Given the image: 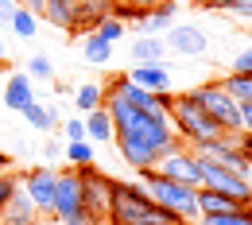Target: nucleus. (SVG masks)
Masks as SVG:
<instances>
[{"mask_svg":"<svg viewBox=\"0 0 252 225\" xmlns=\"http://www.w3.org/2000/svg\"><path fill=\"white\" fill-rule=\"evenodd\" d=\"M105 225H187V222H179L175 214L159 210L140 183H121V179H113V202H109Z\"/></svg>","mask_w":252,"mask_h":225,"instance_id":"f257e3e1","label":"nucleus"},{"mask_svg":"<svg viewBox=\"0 0 252 225\" xmlns=\"http://www.w3.org/2000/svg\"><path fill=\"white\" fill-rule=\"evenodd\" d=\"M167 117H171V129H175V136L187 144V148H202V144H210V140H218V136H225V132L210 121V113L187 94H175V101H171V109H167Z\"/></svg>","mask_w":252,"mask_h":225,"instance_id":"f03ea898","label":"nucleus"},{"mask_svg":"<svg viewBox=\"0 0 252 225\" xmlns=\"http://www.w3.org/2000/svg\"><path fill=\"white\" fill-rule=\"evenodd\" d=\"M136 183L148 191V198L156 202L159 210L175 214L179 222H187V225L198 222V187H183V183L159 179L156 171H136Z\"/></svg>","mask_w":252,"mask_h":225,"instance_id":"7ed1b4c3","label":"nucleus"},{"mask_svg":"<svg viewBox=\"0 0 252 225\" xmlns=\"http://www.w3.org/2000/svg\"><path fill=\"white\" fill-rule=\"evenodd\" d=\"M59 225H101L90 218L86 210V198H82V183H78V171L74 167H59V187H55V214Z\"/></svg>","mask_w":252,"mask_h":225,"instance_id":"20e7f679","label":"nucleus"},{"mask_svg":"<svg viewBox=\"0 0 252 225\" xmlns=\"http://www.w3.org/2000/svg\"><path fill=\"white\" fill-rule=\"evenodd\" d=\"M190 97L210 113V121H214L221 132H229V136H245V129H241V105L221 90V82H202V86L190 90Z\"/></svg>","mask_w":252,"mask_h":225,"instance_id":"39448f33","label":"nucleus"},{"mask_svg":"<svg viewBox=\"0 0 252 225\" xmlns=\"http://www.w3.org/2000/svg\"><path fill=\"white\" fill-rule=\"evenodd\" d=\"M148 171H156L159 179L183 183V187H202V160H198V152L187 148V144H175L171 152H163Z\"/></svg>","mask_w":252,"mask_h":225,"instance_id":"423d86ee","label":"nucleus"},{"mask_svg":"<svg viewBox=\"0 0 252 225\" xmlns=\"http://www.w3.org/2000/svg\"><path fill=\"white\" fill-rule=\"evenodd\" d=\"M78 171V183H82V198H86V210H90V218L94 222L105 225L109 218V202H113V179L101 171V167H74Z\"/></svg>","mask_w":252,"mask_h":225,"instance_id":"0eeeda50","label":"nucleus"},{"mask_svg":"<svg viewBox=\"0 0 252 225\" xmlns=\"http://www.w3.org/2000/svg\"><path fill=\"white\" fill-rule=\"evenodd\" d=\"M194 152L206 163H218V167H225V171H233V175H241V179L252 183V163H249V156L241 152V136H229V132H225V136L202 144V148H194Z\"/></svg>","mask_w":252,"mask_h":225,"instance_id":"6e6552de","label":"nucleus"},{"mask_svg":"<svg viewBox=\"0 0 252 225\" xmlns=\"http://www.w3.org/2000/svg\"><path fill=\"white\" fill-rule=\"evenodd\" d=\"M20 187L24 194L35 202V210H39V218H51L55 214V187H59V167H51V163H39L32 167L24 179H20Z\"/></svg>","mask_w":252,"mask_h":225,"instance_id":"1a4fd4ad","label":"nucleus"},{"mask_svg":"<svg viewBox=\"0 0 252 225\" xmlns=\"http://www.w3.org/2000/svg\"><path fill=\"white\" fill-rule=\"evenodd\" d=\"M198 160H202V156H198ZM202 187L225 194V198H233L237 206H249L252 202V183L249 179H241V175L225 171V167H218V163H206V160H202Z\"/></svg>","mask_w":252,"mask_h":225,"instance_id":"9d476101","label":"nucleus"},{"mask_svg":"<svg viewBox=\"0 0 252 225\" xmlns=\"http://www.w3.org/2000/svg\"><path fill=\"white\" fill-rule=\"evenodd\" d=\"M163 43H167V51L179 55V59H198V55L210 51V35L202 32L198 24H171Z\"/></svg>","mask_w":252,"mask_h":225,"instance_id":"9b49d317","label":"nucleus"},{"mask_svg":"<svg viewBox=\"0 0 252 225\" xmlns=\"http://www.w3.org/2000/svg\"><path fill=\"white\" fill-rule=\"evenodd\" d=\"M128 82L148 90V94H171L175 82H171V66L167 63H136L128 70Z\"/></svg>","mask_w":252,"mask_h":225,"instance_id":"f8f14e48","label":"nucleus"},{"mask_svg":"<svg viewBox=\"0 0 252 225\" xmlns=\"http://www.w3.org/2000/svg\"><path fill=\"white\" fill-rule=\"evenodd\" d=\"M12 113H24L28 105L35 101V86H32V78L24 74V70H16V74H8L4 78V97H0Z\"/></svg>","mask_w":252,"mask_h":225,"instance_id":"ddd939ff","label":"nucleus"},{"mask_svg":"<svg viewBox=\"0 0 252 225\" xmlns=\"http://www.w3.org/2000/svg\"><path fill=\"white\" fill-rule=\"evenodd\" d=\"M109 12H113V0H82L78 4V16H74V35L97 32V24L109 20Z\"/></svg>","mask_w":252,"mask_h":225,"instance_id":"4468645a","label":"nucleus"},{"mask_svg":"<svg viewBox=\"0 0 252 225\" xmlns=\"http://www.w3.org/2000/svg\"><path fill=\"white\" fill-rule=\"evenodd\" d=\"M32 218H39V210H35V202L24 194V187L8 198V206H4V214H0V225H24L32 222Z\"/></svg>","mask_w":252,"mask_h":225,"instance_id":"2eb2a0df","label":"nucleus"},{"mask_svg":"<svg viewBox=\"0 0 252 225\" xmlns=\"http://www.w3.org/2000/svg\"><path fill=\"white\" fill-rule=\"evenodd\" d=\"M82 121H86V140L90 144H113V132L117 129H113V117L105 113V105L94 109V113H86Z\"/></svg>","mask_w":252,"mask_h":225,"instance_id":"dca6fc26","label":"nucleus"},{"mask_svg":"<svg viewBox=\"0 0 252 225\" xmlns=\"http://www.w3.org/2000/svg\"><path fill=\"white\" fill-rule=\"evenodd\" d=\"M78 4H82V0H47L43 20H51L55 28H63V32L74 35V16H78Z\"/></svg>","mask_w":252,"mask_h":225,"instance_id":"f3484780","label":"nucleus"},{"mask_svg":"<svg viewBox=\"0 0 252 225\" xmlns=\"http://www.w3.org/2000/svg\"><path fill=\"white\" fill-rule=\"evenodd\" d=\"M24 117H28V125H32L35 132H55V129H59V105L32 101V105L24 109Z\"/></svg>","mask_w":252,"mask_h":225,"instance_id":"a211bd4d","label":"nucleus"},{"mask_svg":"<svg viewBox=\"0 0 252 225\" xmlns=\"http://www.w3.org/2000/svg\"><path fill=\"white\" fill-rule=\"evenodd\" d=\"M167 59V43L156 35H144V39H132V63H163Z\"/></svg>","mask_w":252,"mask_h":225,"instance_id":"6ab92c4d","label":"nucleus"},{"mask_svg":"<svg viewBox=\"0 0 252 225\" xmlns=\"http://www.w3.org/2000/svg\"><path fill=\"white\" fill-rule=\"evenodd\" d=\"M105 105V86H97V82H86V86H78L74 90V109L86 117V113H94Z\"/></svg>","mask_w":252,"mask_h":225,"instance_id":"aec40b11","label":"nucleus"},{"mask_svg":"<svg viewBox=\"0 0 252 225\" xmlns=\"http://www.w3.org/2000/svg\"><path fill=\"white\" fill-rule=\"evenodd\" d=\"M229 210H241L233 198H225L218 191H206V187H198V218L202 214H229Z\"/></svg>","mask_w":252,"mask_h":225,"instance_id":"412c9836","label":"nucleus"},{"mask_svg":"<svg viewBox=\"0 0 252 225\" xmlns=\"http://www.w3.org/2000/svg\"><path fill=\"white\" fill-rule=\"evenodd\" d=\"M221 90L233 97L237 105H252V74H225Z\"/></svg>","mask_w":252,"mask_h":225,"instance_id":"4be33fe9","label":"nucleus"},{"mask_svg":"<svg viewBox=\"0 0 252 225\" xmlns=\"http://www.w3.org/2000/svg\"><path fill=\"white\" fill-rule=\"evenodd\" d=\"M82 47H86V63H94V66H105L109 59H113V43H105L97 32L86 35V39H82Z\"/></svg>","mask_w":252,"mask_h":225,"instance_id":"5701e85b","label":"nucleus"},{"mask_svg":"<svg viewBox=\"0 0 252 225\" xmlns=\"http://www.w3.org/2000/svg\"><path fill=\"white\" fill-rule=\"evenodd\" d=\"M8 28L20 35V39H35V32H39V16L28 12V8H16V12H12V20H8Z\"/></svg>","mask_w":252,"mask_h":225,"instance_id":"b1692460","label":"nucleus"},{"mask_svg":"<svg viewBox=\"0 0 252 225\" xmlns=\"http://www.w3.org/2000/svg\"><path fill=\"white\" fill-rule=\"evenodd\" d=\"M194 225H252V214L241 206V210H229V214H202Z\"/></svg>","mask_w":252,"mask_h":225,"instance_id":"393cba45","label":"nucleus"},{"mask_svg":"<svg viewBox=\"0 0 252 225\" xmlns=\"http://www.w3.org/2000/svg\"><path fill=\"white\" fill-rule=\"evenodd\" d=\"M66 163H70V167H90V163H94V144H90V140H74V144H66Z\"/></svg>","mask_w":252,"mask_h":225,"instance_id":"a878e982","label":"nucleus"},{"mask_svg":"<svg viewBox=\"0 0 252 225\" xmlns=\"http://www.w3.org/2000/svg\"><path fill=\"white\" fill-rule=\"evenodd\" d=\"M24 74H28L32 82H51V78H55V63H51L47 55H35V59H28Z\"/></svg>","mask_w":252,"mask_h":225,"instance_id":"bb28decb","label":"nucleus"},{"mask_svg":"<svg viewBox=\"0 0 252 225\" xmlns=\"http://www.w3.org/2000/svg\"><path fill=\"white\" fill-rule=\"evenodd\" d=\"M20 191V175H12V171H0V214H4V206H8V198Z\"/></svg>","mask_w":252,"mask_h":225,"instance_id":"cd10ccee","label":"nucleus"},{"mask_svg":"<svg viewBox=\"0 0 252 225\" xmlns=\"http://www.w3.org/2000/svg\"><path fill=\"white\" fill-rule=\"evenodd\" d=\"M97 35H101L105 43H117V39H125V24L109 16V20H101V24H97Z\"/></svg>","mask_w":252,"mask_h":225,"instance_id":"c85d7f7f","label":"nucleus"},{"mask_svg":"<svg viewBox=\"0 0 252 225\" xmlns=\"http://www.w3.org/2000/svg\"><path fill=\"white\" fill-rule=\"evenodd\" d=\"M63 136H66V144H74V140H86V121L82 117H70L63 125Z\"/></svg>","mask_w":252,"mask_h":225,"instance_id":"c756f323","label":"nucleus"},{"mask_svg":"<svg viewBox=\"0 0 252 225\" xmlns=\"http://www.w3.org/2000/svg\"><path fill=\"white\" fill-rule=\"evenodd\" d=\"M233 74H252V47H245V51L233 59Z\"/></svg>","mask_w":252,"mask_h":225,"instance_id":"7c9ffc66","label":"nucleus"},{"mask_svg":"<svg viewBox=\"0 0 252 225\" xmlns=\"http://www.w3.org/2000/svg\"><path fill=\"white\" fill-rule=\"evenodd\" d=\"M229 12H233V16H245V20H252V0H229Z\"/></svg>","mask_w":252,"mask_h":225,"instance_id":"2f4dec72","label":"nucleus"},{"mask_svg":"<svg viewBox=\"0 0 252 225\" xmlns=\"http://www.w3.org/2000/svg\"><path fill=\"white\" fill-rule=\"evenodd\" d=\"M20 4L16 0H0V28H8V20H12V12H16Z\"/></svg>","mask_w":252,"mask_h":225,"instance_id":"473e14b6","label":"nucleus"},{"mask_svg":"<svg viewBox=\"0 0 252 225\" xmlns=\"http://www.w3.org/2000/svg\"><path fill=\"white\" fill-rule=\"evenodd\" d=\"M63 152H66V148H63V140H47V144H43V156H47V160H59Z\"/></svg>","mask_w":252,"mask_h":225,"instance_id":"72a5a7b5","label":"nucleus"},{"mask_svg":"<svg viewBox=\"0 0 252 225\" xmlns=\"http://www.w3.org/2000/svg\"><path fill=\"white\" fill-rule=\"evenodd\" d=\"M20 8H28V12H35L39 20H43V8H47V0H16Z\"/></svg>","mask_w":252,"mask_h":225,"instance_id":"f704fd0d","label":"nucleus"},{"mask_svg":"<svg viewBox=\"0 0 252 225\" xmlns=\"http://www.w3.org/2000/svg\"><path fill=\"white\" fill-rule=\"evenodd\" d=\"M206 12H229V0H198Z\"/></svg>","mask_w":252,"mask_h":225,"instance_id":"c9c22d12","label":"nucleus"},{"mask_svg":"<svg viewBox=\"0 0 252 225\" xmlns=\"http://www.w3.org/2000/svg\"><path fill=\"white\" fill-rule=\"evenodd\" d=\"M121 4H132V8H140V12H152V8L163 4V0H121Z\"/></svg>","mask_w":252,"mask_h":225,"instance_id":"e433bc0d","label":"nucleus"},{"mask_svg":"<svg viewBox=\"0 0 252 225\" xmlns=\"http://www.w3.org/2000/svg\"><path fill=\"white\" fill-rule=\"evenodd\" d=\"M241 129L252 132V105H241Z\"/></svg>","mask_w":252,"mask_h":225,"instance_id":"4c0bfd02","label":"nucleus"},{"mask_svg":"<svg viewBox=\"0 0 252 225\" xmlns=\"http://www.w3.org/2000/svg\"><path fill=\"white\" fill-rule=\"evenodd\" d=\"M241 152H245V156H249V163H252V132H245V136H241Z\"/></svg>","mask_w":252,"mask_h":225,"instance_id":"58836bf2","label":"nucleus"},{"mask_svg":"<svg viewBox=\"0 0 252 225\" xmlns=\"http://www.w3.org/2000/svg\"><path fill=\"white\" fill-rule=\"evenodd\" d=\"M4 59H8V43H4V35H0V66H4Z\"/></svg>","mask_w":252,"mask_h":225,"instance_id":"ea45409f","label":"nucleus"},{"mask_svg":"<svg viewBox=\"0 0 252 225\" xmlns=\"http://www.w3.org/2000/svg\"><path fill=\"white\" fill-rule=\"evenodd\" d=\"M8 167H12V160H8L4 152H0V171H8Z\"/></svg>","mask_w":252,"mask_h":225,"instance_id":"a19ab883","label":"nucleus"},{"mask_svg":"<svg viewBox=\"0 0 252 225\" xmlns=\"http://www.w3.org/2000/svg\"><path fill=\"white\" fill-rule=\"evenodd\" d=\"M175 4H179V8H183V4H198V0H175Z\"/></svg>","mask_w":252,"mask_h":225,"instance_id":"79ce46f5","label":"nucleus"},{"mask_svg":"<svg viewBox=\"0 0 252 225\" xmlns=\"http://www.w3.org/2000/svg\"><path fill=\"white\" fill-rule=\"evenodd\" d=\"M245 210H249V214H252V202H249V206H245Z\"/></svg>","mask_w":252,"mask_h":225,"instance_id":"37998d69","label":"nucleus"},{"mask_svg":"<svg viewBox=\"0 0 252 225\" xmlns=\"http://www.w3.org/2000/svg\"><path fill=\"white\" fill-rule=\"evenodd\" d=\"M0 70H4V66H0Z\"/></svg>","mask_w":252,"mask_h":225,"instance_id":"c03bdc74","label":"nucleus"}]
</instances>
